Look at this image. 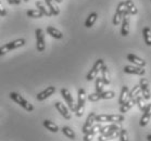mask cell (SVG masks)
I'll use <instances>...</instances> for the list:
<instances>
[{
    "mask_svg": "<svg viewBox=\"0 0 151 141\" xmlns=\"http://www.w3.org/2000/svg\"><path fill=\"white\" fill-rule=\"evenodd\" d=\"M125 120V117L122 114H96V122L98 123H113L120 124Z\"/></svg>",
    "mask_w": 151,
    "mask_h": 141,
    "instance_id": "1",
    "label": "cell"
},
{
    "mask_svg": "<svg viewBox=\"0 0 151 141\" xmlns=\"http://www.w3.org/2000/svg\"><path fill=\"white\" fill-rule=\"evenodd\" d=\"M25 45H26V40H25L24 38H19V39H15L13 42H8V44H6L4 46L0 47V57L7 54L8 52L11 51V50L21 48V47H24Z\"/></svg>",
    "mask_w": 151,
    "mask_h": 141,
    "instance_id": "2",
    "label": "cell"
},
{
    "mask_svg": "<svg viewBox=\"0 0 151 141\" xmlns=\"http://www.w3.org/2000/svg\"><path fill=\"white\" fill-rule=\"evenodd\" d=\"M86 99H87V96H86L85 89H83V88L78 89V91H77V104L75 107V114L77 117L83 116V114H84Z\"/></svg>",
    "mask_w": 151,
    "mask_h": 141,
    "instance_id": "3",
    "label": "cell"
},
{
    "mask_svg": "<svg viewBox=\"0 0 151 141\" xmlns=\"http://www.w3.org/2000/svg\"><path fill=\"white\" fill-rule=\"evenodd\" d=\"M9 97H10L11 100H13L15 103H17L20 107H22L24 110L27 111V112H32V111H34V105L29 103L28 101H26L23 97L21 96L20 93L10 92V93H9Z\"/></svg>",
    "mask_w": 151,
    "mask_h": 141,
    "instance_id": "4",
    "label": "cell"
},
{
    "mask_svg": "<svg viewBox=\"0 0 151 141\" xmlns=\"http://www.w3.org/2000/svg\"><path fill=\"white\" fill-rule=\"evenodd\" d=\"M103 64H104V61H103L102 59H98V60L96 61V63L93 64V66L91 67V69L88 72V74H87V76H86V79H87L88 82L93 80V79L98 76V73L100 72L101 66H102Z\"/></svg>",
    "mask_w": 151,
    "mask_h": 141,
    "instance_id": "5",
    "label": "cell"
},
{
    "mask_svg": "<svg viewBox=\"0 0 151 141\" xmlns=\"http://www.w3.org/2000/svg\"><path fill=\"white\" fill-rule=\"evenodd\" d=\"M35 35H36V49L37 51L42 52L46 49V44H45V35H44V31L41 28H37L36 31H35Z\"/></svg>",
    "mask_w": 151,
    "mask_h": 141,
    "instance_id": "6",
    "label": "cell"
},
{
    "mask_svg": "<svg viewBox=\"0 0 151 141\" xmlns=\"http://www.w3.org/2000/svg\"><path fill=\"white\" fill-rule=\"evenodd\" d=\"M125 11H126V7H125V4L124 2H120V4H117V8H116V11H115V14H114L113 16V25L117 26L119 24H121V22H122V19L124 16V13H125Z\"/></svg>",
    "mask_w": 151,
    "mask_h": 141,
    "instance_id": "7",
    "label": "cell"
},
{
    "mask_svg": "<svg viewBox=\"0 0 151 141\" xmlns=\"http://www.w3.org/2000/svg\"><path fill=\"white\" fill-rule=\"evenodd\" d=\"M60 93H61L62 98L65 100V102H66V104L69 105L70 110L72 111V112H75L76 104L74 103V99H73V97H72V94H71V92H70L66 88H62V89L60 90Z\"/></svg>",
    "mask_w": 151,
    "mask_h": 141,
    "instance_id": "8",
    "label": "cell"
},
{
    "mask_svg": "<svg viewBox=\"0 0 151 141\" xmlns=\"http://www.w3.org/2000/svg\"><path fill=\"white\" fill-rule=\"evenodd\" d=\"M129 16H131V14L128 13V11H125V13H124V16L123 19H122V26H121V35L122 36H124V37H126V36H128V34H129Z\"/></svg>",
    "mask_w": 151,
    "mask_h": 141,
    "instance_id": "9",
    "label": "cell"
},
{
    "mask_svg": "<svg viewBox=\"0 0 151 141\" xmlns=\"http://www.w3.org/2000/svg\"><path fill=\"white\" fill-rule=\"evenodd\" d=\"M139 87H140V90L142 92V97H144L145 100H149L151 98V93L150 89H149V83L146 78H141L140 82H139Z\"/></svg>",
    "mask_w": 151,
    "mask_h": 141,
    "instance_id": "10",
    "label": "cell"
},
{
    "mask_svg": "<svg viewBox=\"0 0 151 141\" xmlns=\"http://www.w3.org/2000/svg\"><path fill=\"white\" fill-rule=\"evenodd\" d=\"M150 118H151V103L146 105V109L144 110V113H142V116L140 118L139 125H140L141 127L147 126L148 123L150 122Z\"/></svg>",
    "mask_w": 151,
    "mask_h": 141,
    "instance_id": "11",
    "label": "cell"
},
{
    "mask_svg": "<svg viewBox=\"0 0 151 141\" xmlns=\"http://www.w3.org/2000/svg\"><path fill=\"white\" fill-rule=\"evenodd\" d=\"M55 92V87L49 86V87H47L45 90H42L41 92L38 93L37 96H36V99H37L38 101H44V100L48 99L49 97L52 96Z\"/></svg>",
    "mask_w": 151,
    "mask_h": 141,
    "instance_id": "12",
    "label": "cell"
},
{
    "mask_svg": "<svg viewBox=\"0 0 151 141\" xmlns=\"http://www.w3.org/2000/svg\"><path fill=\"white\" fill-rule=\"evenodd\" d=\"M123 71L126 74H134V75H139V76H144L145 73H146V71L142 67H140V66H132V65L124 66Z\"/></svg>",
    "mask_w": 151,
    "mask_h": 141,
    "instance_id": "13",
    "label": "cell"
},
{
    "mask_svg": "<svg viewBox=\"0 0 151 141\" xmlns=\"http://www.w3.org/2000/svg\"><path fill=\"white\" fill-rule=\"evenodd\" d=\"M95 122H96V113L91 112V113H89V115L87 116V120H86L85 124H84V126H83L82 131L84 132V135L89 130L90 128L93 127V125L95 124Z\"/></svg>",
    "mask_w": 151,
    "mask_h": 141,
    "instance_id": "14",
    "label": "cell"
},
{
    "mask_svg": "<svg viewBox=\"0 0 151 141\" xmlns=\"http://www.w3.org/2000/svg\"><path fill=\"white\" fill-rule=\"evenodd\" d=\"M101 128V125H100V123H98V124H93V127L90 128L89 130L87 131L85 134V136H84V141H91L93 139V137H95V135L97 134V132H99V129Z\"/></svg>",
    "mask_w": 151,
    "mask_h": 141,
    "instance_id": "15",
    "label": "cell"
},
{
    "mask_svg": "<svg viewBox=\"0 0 151 141\" xmlns=\"http://www.w3.org/2000/svg\"><path fill=\"white\" fill-rule=\"evenodd\" d=\"M55 109L58 110L59 113L61 114L62 116L64 117L65 120H71V113H70L69 109H68L64 104L58 101V102H55Z\"/></svg>",
    "mask_w": 151,
    "mask_h": 141,
    "instance_id": "16",
    "label": "cell"
},
{
    "mask_svg": "<svg viewBox=\"0 0 151 141\" xmlns=\"http://www.w3.org/2000/svg\"><path fill=\"white\" fill-rule=\"evenodd\" d=\"M119 134H120V129L109 131V132H106V134H103V135H100L99 137H98V141L112 140V139H115V138L119 137Z\"/></svg>",
    "mask_w": 151,
    "mask_h": 141,
    "instance_id": "17",
    "label": "cell"
},
{
    "mask_svg": "<svg viewBox=\"0 0 151 141\" xmlns=\"http://www.w3.org/2000/svg\"><path fill=\"white\" fill-rule=\"evenodd\" d=\"M127 60L129 61V62L134 63L136 66H140V67H144V66H146V61H145L144 59L139 58V57H137V55L135 54H132V53H129V54H127Z\"/></svg>",
    "mask_w": 151,
    "mask_h": 141,
    "instance_id": "18",
    "label": "cell"
},
{
    "mask_svg": "<svg viewBox=\"0 0 151 141\" xmlns=\"http://www.w3.org/2000/svg\"><path fill=\"white\" fill-rule=\"evenodd\" d=\"M135 104H136V100L135 99H127L125 102H124L122 105H121L120 107V112L122 114L126 113V112H128V111L131 110L132 107H134Z\"/></svg>",
    "mask_w": 151,
    "mask_h": 141,
    "instance_id": "19",
    "label": "cell"
},
{
    "mask_svg": "<svg viewBox=\"0 0 151 141\" xmlns=\"http://www.w3.org/2000/svg\"><path fill=\"white\" fill-rule=\"evenodd\" d=\"M100 72H101V78H102V80H103V84H104V85H110V83H111L110 73H109L108 66H106V64H103V65L101 66Z\"/></svg>",
    "mask_w": 151,
    "mask_h": 141,
    "instance_id": "20",
    "label": "cell"
},
{
    "mask_svg": "<svg viewBox=\"0 0 151 141\" xmlns=\"http://www.w3.org/2000/svg\"><path fill=\"white\" fill-rule=\"evenodd\" d=\"M45 2L47 4V7L49 8V11H50L51 15H59L60 9L58 8V6L55 4V2L53 0H45Z\"/></svg>",
    "mask_w": 151,
    "mask_h": 141,
    "instance_id": "21",
    "label": "cell"
},
{
    "mask_svg": "<svg viewBox=\"0 0 151 141\" xmlns=\"http://www.w3.org/2000/svg\"><path fill=\"white\" fill-rule=\"evenodd\" d=\"M97 19H98V14H97V12H91V13L88 15V17L86 19L85 21V27L87 28H90L93 27V24L96 23Z\"/></svg>",
    "mask_w": 151,
    "mask_h": 141,
    "instance_id": "22",
    "label": "cell"
},
{
    "mask_svg": "<svg viewBox=\"0 0 151 141\" xmlns=\"http://www.w3.org/2000/svg\"><path fill=\"white\" fill-rule=\"evenodd\" d=\"M47 33H48L51 37L55 38V39H62V38H63V34H62L59 29L53 27V26H47Z\"/></svg>",
    "mask_w": 151,
    "mask_h": 141,
    "instance_id": "23",
    "label": "cell"
},
{
    "mask_svg": "<svg viewBox=\"0 0 151 141\" xmlns=\"http://www.w3.org/2000/svg\"><path fill=\"white\" fill-rule=\"evenodd\" d=\"M128 93H129V89L127 86H123L122 87V90H121L120 93V98H119V104L122 105V104L128 99Z\"/></svg>",
    "mask_w": 151,
    "mask_h": 141,
    "instance_id": "24",
    "label": "cell"
},
{
    "mask_svg": "<svg viewBox=\"0 0 151 141\" xmlns=\"http://www.w3.org/2000/svg\"><path fill=\"white\" fill-rule=\"evenodd\" d=\"M125 7H126L127 11H128V13L131 14V15H136L138 13V10L136 6L134 4V2L132 1V0H125Z\"/></svg>",
    "mask_w": 151,
    "mask_h": 141,
    "instance_id": "25",
    "label": "cell"
},
{
    "mask_svg": "<svg viewBox=\"0 0 151 141\" xmlns=\"http://www.w3.org/2000/svg\"><path fill=\"white\" fill-rule=\"evenodd\" d=\"M42 125H44V127L47 128V129H48L49 131H51V132H58L59 131V127L53 123V122H51V120H45L42 122Z\"/></svg>",
    "mask_w": 151,
    "mask_h": 141,
    "instance_id": "26",
    "label": "cell"
},
{
    "mask_svg": "<svg viewBox=\"0 0 151 141\" xmlns=\"http://www.w3.org/2000/svg\"><path fill=\"white\" fill-rule=\"evenodd\" d=\"M116 129H120V127L117 126L116 124H109L106 125V126H101V128L99 129V132L100 135H103L106 134V132H109V131H112V130H116Z\"/></svg>",
    "mask_w": 151,
    "mask_h": 141,
    "instance_id": "27",
    "label": "cell"
},
{
    "mask_svg": "<svg viewBox=\"0 0 151 141\" xmlns=\"http://www.w3.org/2000/svg\"><path fill=\"white\" fill-rule=\"evenodd\" d=\"M61 131L63 132V135L64 136H66V137L69 138V139H72V140H75L76 138V135L75 132L72 130V128H70L69 126H64V127L61 128Z\"/></svg>",
    "mask_w": 151,
    "mask_h": 141,
    "instance_id": "28",
    "label": "cell"
},
{
    "mask_svg": "<svg viewBox=\"0 0 151 141\" xmlns=\"http://www.w3.org/2000/svg\"><path fill=\"white\" fill-rule=\"evenodd\" d=\"M26 15L28 17H31V19H40V17L44 16V14L41 13L38 9H31V10H28L26 12Z\"/></svg>",
    "mask_w": 151,
    "mask_h": 141,
    "instance_id": "29",
    "label": "cell"
},
{
    "mask_svg": "<svg viewBox=\"0 0 151 141\" xmlns=\"http://www.w3.org/2000/svg\"><path fill=\"white\" fill-rule=\"evenodd\" d=\"M142 35H144L145 44L150 47L151 46V29L149 27H145L144 31H142Z\"/></svg>",
    "mask_w": 151,
    "mask_h": 141,
    "instance_id": "30",
    "label": "cell"
},
{
    "mask_svg": "<svg viewBox=\"0 0 151 141\" xmlns=\"http://www.w3.org/2000/svg\"><path fill=\"white\" fill-rule=\"evenodd\" d=\"M115 97V92L112 91V90H108V91H102V92L99 93V99L100 100H109V99H113Z\"/></svg>",
    "mask_w": 151,
    "mask_h": 141,
    "instance_id": "31",
    "label": "cell"
},
{
    "mask_svg": "<svg viewBox=\"0 0 151 141\" xmlns=\"http://www.w3.org/2000/svg\"><path fill=\"white\" fill-rule=\"evenodd\" d=\"M36 8H37L38 10L40 11L41 13L44 14V16H51V13H50V11L48 10V9H46L45 4H42V2H40V1H37L36 2Z\"/></svg>",
    "mask_w": 151,
    "mask_h": 141,
    "instance_id": "32",
    "label": "cell"
},
{
    "mask_svg": "<svg viewBox=\"0 0 151 141\" xmlns=\"http://www.w3.org/2000/svg\"><path fill=\"white\" fill-rule=\"evenodd\" d=\"M103 87H104V84H103V80H102V78H101V76H97L96 83H95V89H96V92H98V93L102 92Z\"/></svg>",
    "mask_w": 151,
    "mask_h": 141,
    "instance_id": "33",
    "label": "cell"
},
{
    "mask_svg": "<svg viewBox=\"0 0 151 141\" xmlns=\"http://www.w3.org/2000/svg\"><path fill=\"white\" fill-rule=\"evenodd\" d=\"M141 92L140 90V87H139V85H137V86H134V88L129 91V93H128V99H136V97L139 96Z\"/></svg>",
    "mask_w": 151,
    "mask_h": 141,
    "instance_id": "34",
    "label": "cell"
},
{
    "mask_svg": "<svg viewBox=\"0 0 151 141\" xmlns=\"http://www.w3.org/2000/svg\"><path fill=\"white\" fill-rule=\"evenodd\" d=\"M136 104L138 105V107H139V110L142 111L144 112V110L146 109V103H145V99H144V97L142 96H137L136 97Z\"/></svg>",
    "mask_w": 151,
    "mask_h": 141,
    "instance_id": "35",
    "label": "cell"
},
{
    "mask_svg": "<svg viewBox=\"0 0 151 141\" xmlns=\"http://www.w3.org/2000/svg\"><path fill=\"white\" fill-rule=\"evenodd\" d=\"M119 138H120V141H128V134L125 128H120Z\"/></svg>",
    "mask_w": 151,
    "mask_h": 141,
    "instance_id": "36",
    "label": "cell"
},
{
    "mask_svg": "<svg viewBox=\"0 0 151 141\" xmlns=\"http://www.w3.org/2000/svg\"><path fill=\"white\" fill-rule=\"evenodd\" d=\"M88 100L91 101V102H97V101H99V93L98 92H95V93H91L88 96Z\"/></svg>",
    "mask_w": 151,
    "mask_h": 141,
    "instance_id": "37",
    "label": "cell"
},
{
    "mask_svg": "<svg viewBox=\"0 0 151 141\" xmlns=\"http://www.w3.org/2000/svg\"><path fill=\"white\" fill-rule=\"evenodd\" d=\"M6 15H7V10L4 9V4L0 1V16H6Z\"/></svg>",
    "mask_w": 151,
    "mask_h": 141,
    "instance_id": "38",
    "label": "cell"
},
{
    "mask_svg": "<svg viewBox=\"0 0 151 141\" xmlns=\"http://www.w3.org/2000/svg\"><path fill=\"white\" fill-rule=\"evenodd\" d=\"M13 1H14V4H20L22 0H13Z\"/></svg>",
    "mask_w": 151,
    "mask_h": 141,
    "instance_id": "39",
    "label": "cell"
},
{
    "mask_svg": "<svg viewBox=\"0 0 151 141\" xmlns=\"http://www.w3.org/2000/svg\"><path fill=\"white\" fill-rule=\"evenodd\" d=\"M7 1H8V4H14L13 0H7Z\"/></svg>",
    "mask_w": 151,
    "mask_h": 141,
    "instance_id": "40",
    "label": "cell"
},
{
    "mask_svg": "<svg viewBox=\"0 0 151 141\" xmlns=\"http://www.w3.org/2000/svg\"><path fill=\"white\" fill-rule=\"evenodd\" d=\"M147 139H148V141H151V134L148 135V136H147Z\"/></svg>",
    "mask_w": 151,
    "mask_h": 141,
    "instance_id": "41",
    "label": "cell"
},
{
    "mask_svg": "<svg viewBox=\"0 0 151 141\" xmlns=\"http://www.w3.org/2000/svg\"><path fill=\"white\" fill-rule=\"evenodd\" d=\"M55 2H57V4H61L62 1H63V0H55Z\"/></svg>",
    "mask_w": 151,
    "mask_h": 141,
    "instance_id": "42",
    "label": "cell"
},
{
    "mask_svg": "<svg viewBox=\"0 0 151 141\" xmlns=\"http://www.w3.org/2000/svg\"><path fill=\"white\" fill-rule=\"evenodd\" d=\"M23 1H24V2H28V1H29V0H23Z\"/></svg>",
    "mask_w": 151,
    "mask_h": 141,
    "instance_id": "43",
    "label": "cell"
}]
</instances>
